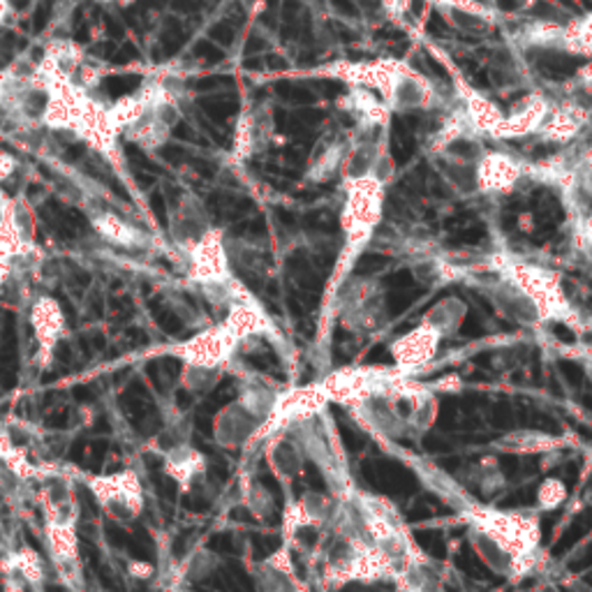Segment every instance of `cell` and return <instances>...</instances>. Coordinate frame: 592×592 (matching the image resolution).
<instances>
[{"instance_id":"obj_1","label":"cell","mask_w":592,"mask_h":592,"mask_svg":"<svg viewBox=\"0 0 592 592\" xmlns=\"http://www.w3.org/2000/svg\"><path fill=\"white\" fill-rule=\"evenodd\" d=\"M324 77H336L347 86H362L377 93L389 114L433 111L440 105V93L431 79L412 66L394 58H377L366 63H336L324 70Z\"/></svg>"},{"instance_id":"obj_2","label":"cell","mask_w":592,"mask_h":592,"mask_svg":"<svg viewBox=\"0 0 592 592\" xmlns=\"http://www.w3.org/2000/svg\"><path fill=\"white\" fill-rule=\"evenodd\" d=\"M345 201L341 211V229L345 236L343 250L338 255L336 269L332 276L329 296H334L341 285L349 278V272L357 257L371 246L375 234L379 229L382 216H384V199H387V184L379 179H359L343 184Z\"/></svg>"},{"instance_id":"obj_3","label":"cell","mask_w":592,"mask_h":592,"mask_svg":"<svg viewBox=\"0 0 592 592\" xmlns=\"http://www.w3.org/2000/svg\"><path fill=\"white\" fill-rule=\"evenodd\" d=\"M493 272L510 280L532 304H535L542 322L579 324V315L570 306L565 289H562L560 274L546 269V266L532 264L512 255H495Z\"/></svg>"},{"instance_id":"obj_4","label":"cell","mask_w":592,"mask_h":592,"mask_svg":"<svg viewBox=\"0 0 592 592\" xmlns=\"http://www.w3.org/2000/svg\"><path fill=\"white\" fill-rule=\"evenodd\" d=\"M278 398L280 394L269 384H246V389L216 414L214 440L223 450L248 447L257 440L264 424L272 420Z\"/></svg>"},{"instance_id":"obj_5","label":"cell","mask_w":592,"mask_h":592,"mask_svg":"<svg viewBox=\"0 0 592 592\" xmlns=\"http://www.w3.org/2000/svg\"><path fill=\"white\" fill-rule=\"evenodd\" d=\"M470 525L484 530L516 562V579L535 570L540 562L542 530L540 519L525 512H497V510H470Z\"/></svg>"},{"instance_id":"obj_6","label":"cell","mask_w":592,"mask_h":592,"mask_svg":"<svg viewBox=\"0 0 592 592\" xmlns=\"http://www.w3.org/2000/svg\"><path fill=\"white\" fill-rule=\"evenodd\" d=\"M45 542L56 572L75 581L81 570L77 519L79 507L72 491H45Z\"/></svg>"},{"instance_id":"obj_7","label":"cell","mask_w":592,"mask_h":592,"mask_svg":"<svg viewBox=\"0 0 592 592\" xmlns=\"http://www.w3.org/2000/svg\"><path fill=\"white\" fill-rule=\"evenodd\" d=\"M86 486L91 491L100 512L118 525H130L144 514V484L141 477L130 467L100 472V475H86Z\"/></svg>"},{"instance_id":"obj_8","label":"cell","mask_w":592,"mask_h":592,"mask_svg":"<svg viewBox=\"0 0 592 592\" xmlns=\"http://www.w3.org/2000/svg\"><path fill=\"white\" fill-rule=\"evenodd\" d=\"M184 259L188 283L201 292L220 287L234 278L231 253L225 241V231L216 225L184 255Z\"/></svg>"},{"instance_id":"obj_9","label":"cell","mask_w":592,"mask_h":592,"mask_svg":"<svg viewBox=\"0 0 592 592\" xmlns=\"http://www.w3.org/2000/svg\"><path fill=\"white\" fill-rule=\"evenodd\" d=\"M241 343L223 322L211 324L195 336L176 343L167 349V354L181 362V366H199V368H216L227 371L231 359L239 352Z\"/></svg>"},{"instance_id":"obj_10","label":"cell","mask_w":592,"mask_h":592,"mask_svg":"<svg viewBox=\"0 0 592 592\" xmlns=\"http://www.w3.org/2000/svg\"><path fill=\"white\" fill-rule=\"evenodd\" d=\"M334 299L341 304V319L345 329L373 334L382 327L387 306H384V296L377 283L366 278H347L334 294Z\"/></svg>"},{"instance_id":"obj_11","label":"cell","mask_w":592,"mask_h":592,"mask_svg":"<svg viewBox=\"0 0 592 592\" xmlns=\"http://www.w3.org/2000/svg\"><path fill=\"white\" fill-rule=\"evenodd\" d=\"M28 324L36 338V364L49 368L56 349L68 334V317L61 302L49 294H40L28 306Z\"/></svg>"},{"instance_id":"obj_12","label":"cell","mask_w":592,"mask_h":592,"mask_svg":"<svg viewBox=\"0 0 592 592\" xmlns=\"http://www.w3.org/2000/svg\"><path fill=\"white\" fill-rule=\"evenodd\" d=\"M274 135V111L266 102H253L244 107L236 118L231 137V158L246 162L269 146Z\"/></svg>"},{"instance_id":"obj_13","label":"cell","mask_w":592,"mask_h":592,"mask_svg":"<svg viewBox=\"0 0 592 592\" xmlns=\"http://www.w3.org/2000/svg\"><path fill=\"white\" fill-rule=\"evenodd\" d=\"M525 171L527 162L500 148H491V151L486 148L475 165V190L482 195H510L527 179Z\"/></svg>"},{"instance_id":"obj_14","label":"cell","mask_w":592,"mask_h":592,"mask_svg":"<svg viewBox=\"0 0 592 592\" xmlns=\"http://www.w3.org/2000/svg\"><path fill=\"white\" fill-rule=\"evenodd\" d=\"M437 14L465 38H486L500 26V12L482 0H433Z\"/></svg>"},{"instance_id":"obj_15","label":"cell","mask_w":592,"mask_h":592,"mask_svg":"<svg viewBox=\"0 0 592 592\" xmlns=\"http://www.w3.org/2000/svg\"><path fill=\"white\" fill-rule=\"evenodd\" d=\"M72 135L81 139L83 144L91 146L93 151H98L109 162L121 158V151H118V137H121V132H118L111 124L109 105H102L100 100H96L93 93L86 98Z\"/></svg>"},{"instance_id":"obj_16","label":"cell","mask_w":592,"mask_h":592,"mask_svg":"<svg viewBox=\"0 0 592 592\" xmlns=\"http://www.w3.org/2000/svg\"><path fill=\"white\" fill-rule=\"evenodd\" d=\"M551 98L542 91H532L525 98H521L510 111H502L500 124L493 132V139L497 141H514L530 135H540L544 121L551 114Z\"/></svg>"},{"instance_id":"obj_17","label":"cell","mask_w":592,"mask_h":592,"mask_svg":"<svg viewBox=\"0 0 592 592\" xmlns=\"http://www.w3.org/2000/svg\"><path fill=\"white\" fill-rule=\"evenodd\" d=\"M214 227L204 204L195 195H184L169 216V239L181 257Z\"/></svg>"},{"instance_id":"obj_18","label":"cell","mask_w":592,"mask_h":592,"mask_svg":"<svg viewBox=\"0 0 592 592\" xmlns=\"http://www.w3.org/2000/svg\"><path fill=\"white\" fill-rule=\"evenodd\" d=\"M442 341L444 338L431 327V324L422 319L420 327L410 329L407 334H403L392 343L389 354L396 364V371L403 375L428 364L437 354Z\"/></svg>"},{"instance_id":"obj_19","label":"cell","mask_w":592,"mask_h":592,"mask_svg":"<svg viewBox=\"0 0 592 592\" xmlns=\"http://www.w3.org/2000/svg\"><path fill=\"white\" fill-rule=\"evenodd\" d=\"M179 121H181V107H179V102H171L162 109L148 111L146 116H141L135 126H130L124 132V137L130 144L139 146L141 151L156 154L158 148H162L169 141L171 130Z\"/></svg>"},{"instance_id":"obj_20","label":"cell","mask_w":592,"mask_h":592,"mask_svg":"<svg viewBox=\"0 0 592 592\" xmlns=\"http://www.w3.org/2000/svg\"><path fill=\"white\" fill-rule=\"evenodd\" d=\"M354 135L347 132H327L324 135L310 154L306 179L313 184H327L334 176H341V167L345 160L347 148Z\"/></svg>"},{"instance_id":"obj_21","label":"cell","mask_w":592,"mask_h":592,"mask_svg":"<svg viewBox=\"0 0 592 592\" xmlns=\"http://www.w3.org/2000/svg\"><path fill=\"white\" fill-rule=\"evenodd\" d=\"M162 470L181 493H188L204 477L206 456L190 442H176L162 454Z\"/></svg>"},{"instance_id":"obj_22","label":"cell","mask_w":592,"mask_h":592,"mask_svg":"<svg viewBox=\"0 0 592 592\" xmlns=\"http://www.w3.org/2000/svg\"><path fill=\"white\" fill-rule=\"evenodd\" d=\"M259 592H306L299 576L294 572L289 544H283L269 558L262 560L255 570Z\"/></svg>"},{"instance_id":"obj_23","label":"cell","mask_w":592,"mask_h":592,"mask_svg":"<svg viewBox=\"0 0 592 592\" xmlns=\"http://www.w3.org/2000/svg\"><path fill=\"white\" fill-rule=\"evenodd\" d=\"M91 227L96 229L98 236H102L105 241H109L116 248L144 250L151 246V236L114 211H93Z\"/></svg>"},{"instance_id":"obj_24","label":"cell","mask_w":592,"mask_h":592,"mask_svg":"<svg viewBox=\"0 0 592 592\" xmlns=\"http://www.w3.org/2000/svg\"><path fill=\"white\" fill-rule=\"evenodd\" d=\"M266 461H269L274 475L280 482H292L302 475L304 463H306V452L299 444V440L287 437V435H276L269 444V452H266Z\"/></svg>"},{"instance_id":"obj_25","label":"cell","mask_w":592,"mask_h":592,"mask_svg":"<svg viewBox=\"0 0 592 592\" xmlns=\"http://www.w3.org/2000/svg\"><path fill=\"white\" fill-rule=\"evenodd\" d=\"M470 542H472V549L477 551V555L482 558V562L491 572H495L497 576H505V579H516L514 558L505 549H502L493 537H489L484 530L470 525Z\"/></svg>"},{"instance_id":"obj_26","label":"cell","mask_w":592,"mask_h":592,"mask_svg":"<svg viewBox=\"0 0 592 592\" xmlns=\"http://www.w3.org/2000/svg\"><path fill=\"white\" fill-rule=\"evenodd\" d=\"M0 572L8 576H17L23 583L40 585L45 581V562L36 549L21 546L19 551H12L10 555L0 560Z\"/></svg>"},{"instance_id":"obj_27","label":"cell","mask_w":592,"mask_h":592,"mask_svg":"<svg viewBox=\"0 0 592 592\" xmlns=\"http://www.w3.org/2000/svg\"><path fill=\"white\" fill-rule=\"evenodd\" d=\"M467 317V306L465 302H461L458 296H447V299H442L440 304H435L424 322H428L431 327L442 336V338H447V336H454L458 329H461V324L463 319Z\"/></svg>"},{"instance_id":"obj_28","label":"cell","mask_w":592,"mask_h":592,"mask_svg":"<svg viewBox=\"0 0 592 592\" xmlns=\"http://www.w3.org/2000/svg\"><path fill=\"white\" fill-rule=\"evenodd\" d=\"M562 53L592 58V12L570 19L565 23V38H562Z\"/></svg>"},{"instance_id":"obj_29","label":"cell","mask_w":592,"mask_h":592,"mask_svg":"<svg viewBox=\"0 0 592 592\" xmlns=\"http://www.w3.org/2000/svg\"><path fill=\"white\" fill-rule=\"evenodd\" d=\"M146 114H148V107H146V102L141 100V96H139L137 91H135L132 96L118 98L116 102L109 105V118H111L114 128H116L118 132H121V137H124V132H126L130 126H135V124L139 121V118L146 116Z\"/></svg>"},{"instance_id":"obj_30","label":"cell","mask_w":592,"mask_h":592,"mask_svg":"<svg viewBox=\"0 0 592 592\" xmlns=\"http://www.w3.org/2000/svg\"><path fill=\"white\" fill-rule=\"evenodd\" d=\"M225 371H216V368H199V366H181V387L190 394V396H206L211 394L218 382L223 379Z\"/></svg>"},{"instance_id":"obj_31","label":"cell","mask_w":592,"mask_h":592,"mask_svg":"<svg viewBox=\"0 0 592 592\" xmlns=\"http://www.w3.org/2000/svg\"><path fill=\"white\" fill-rule=\"evenodd\" d=\"M565 500H568V486H565V482H560L558 477H549V480H544L540 484V489H537V507L542 512L558 510Z\"/></svg>"},{"instance_id":"obj_32","label":"cell","mask_w":592,"mask_h":592,"mask_svg":"<svg viewBox=\"0 0 592 592\" xmlns=\"http://www.w3.org/2000/svg\"><path fill=\"white\" fill-rule=\"evenodd\" d=\"M475 484L484 493H495L497 489L505 486V477H502V472H500V467H497V463L493 458H484L475 467Z\"/></svg>"},{"instance_id":"obj_33","label":"cell","mask_w":592,"mask_h":592,"mask_svg":"<svg viewBox=\"0 0 592 592\" xmlns=\"http://www.w3.org/2000/svg\"><path fill=\"white\" fill-rule=\"evenodd\" d=\"M572 88H576V91H583V93H592V58L574 75Z\"/></svg>"},{"instance_id":"obj_34","label":"cell","mask_w":592,"mask_h":592,"mask_svg":"<svg viewBox=\"0 0 592 592\" xmlns=\"http://www.w3.org/2000/svg\"><path fill=\"white\" fill-rule=\"evenodd\" d=\"M19 169V160L10 151H0V184H6Z\"/></svg>"},{"instance_id":"obj_35","label":"cell","mask_w":592,"mask_h":592,"mask_svg":"<svg viewBox=\"0 0 592 592\" xmlns=\"http://www.w3.org/2000/svg\"><path fill=\"white\" fill-rule=\"evenodd\" d=\"M12 14V0H0V26H6Z\"/></svg>"},{"instance_id":"obj_36","label":"cell","mask_w":592,"mask_h":592,"mask_svg":"<svg viewBox=\"0 0 592 592\" xmlns=\"http://www.w3.org/2000/svg\"><path fill=\"white\" fill-rule=\"evenodd\" d=\"M102 3H114V0H102Z\"/></svg>"}]
</instances>
